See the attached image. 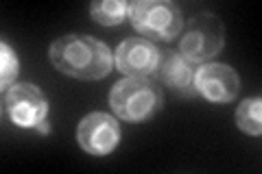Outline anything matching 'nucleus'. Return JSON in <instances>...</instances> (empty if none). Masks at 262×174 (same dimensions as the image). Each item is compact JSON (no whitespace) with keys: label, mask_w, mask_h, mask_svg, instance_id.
<instances>
[{"label":"nucleus","mask_w":262,"mask_h":174,"mask_svg":"<svg viewBox=\"0 0 262 174\" xmlns=\"http://www.w3.org/2000/svg\"><path fill=\"white\" fill-rule=\"evenodd\" d=\"M225 44V29L214 13H196L186 24L179 39V55L188 63H203L221 53Z\"/></svg>","instance_id":"20e7f679"},{"label":"nucleus","mask_w":262,"mask_h":174,"mask_svg":"<svg viewBox=\"0 0 262 174\" xmlns=\"http://www.w3.org/2000/svg\"><path fill=\"white\" fill-rule=\"evenodd\" d=\"M0 85H3V89L7 92L9 87H13V81L15 77H18L20 72V63H18V57H15L13 48L7 44V41H3L0 44Z\"/></svg>","instance_id":"f8f14e48"},{"label":"nucleus","mask_w":262,"mask_h":174,"mask_svg":"<svg viewBox=\"0 0 262 174\" xmlns=\"http://www.w3.org/2000/svg\"><path fill=\"white\" fill-rule=\"evenodd\" d=\"M77 142L88 155H94V157L110 155L120 142V127L116 118L103 111L85 115L79 122Z\"/></svg>","instance_id":"423d86ee"},{"label":"nucleus","mask_w":262,"mask_h":174,"mask_svg":"<svg viewBox=\"0 0 262 174\" xmlns=\"http://www.w3.org/2000/svg\"><path fill=\"white\" fill-rule=\"evenodd\" d=\"M160 57H162V51L153 41L144 37H129L125 41H120L114 61H116L118 72L127 74V77L149 79L158 70Z\"/></svg>","instance_id":"6e6552de"},{"label":"nucleus","mask_w":262,"mask_h":174,"mask_svg":"<svg viewBox=\"0 0 262 174\" xmlns=\"http://www.w3.org/2000/svg\"><path fill=\"white\" fill-rule=\"evenodd\" d=\"M48 57L55 70L81 81L105 79L114 65V55L107 44L81 33H68L55 39Z\"/></svg>","instance_id":"f257e3e1"},{"label":"nucleus","mask_w":262,"mask_h":174,"mask_svg":"<svg viewBox=\"0 0 262 174\" xmlns=\"http://www.w3.org/2000/svg\"><path fill=\"white\" fill-rule=\"evenodd\" d=\"M35 129L39 131V133H44V135H48V133H51V124H48L46 120H44V122H39V124H37V127H35Z\"/></svg>","instance_id":"ddd939ff"},{"label":"nucleus","mask_w":262,"mask_h":174,"mask_svg":"<svg viewBox=\"0 0 262 174\" xmlns=\"http://www.w3.org/2000/svg\"><path fill=\"white\" fill-rule=\"evenodd\" d=\"M236 127L247 135L258 137L262 133V101L260 98H247L236 109Z\"/></svg>","instance_id":"9b49d317"},{"label":"nucleus","mask_w":262,"mask_h":174,"mask_svg":"<svg viewBox=\"0 0 262 174\" xmlns=\"http://www.w3.org/2000/svg\"><path fill=\"white\" fill-rule=\"evenodd\" d=\"M194 89L210 103H232L241 92V79L236 70L225 63H206L194 70Z\"/></svg>","instance_id":"0eeeda50"},{"label":"nucleus","mask_w":262,"mask_h":174,"mask_svg":"<svg viewBox=\"0 0 262 174\" xmlns=\"http://www.w3.org/2000/svg\"><path fill=\"white\" fill-rule=\"evenodd\" d=\"M164 96L153 81L142 77H127L110 89V107L116 118L140 124L151 120L162 109Z\"/></svg>","instance_id":"f03ea898"},{"label":"nucleus","mask_w":262,"mask_h":174,"mask_svg":"<svg viewBox=\"0 0 262 174\" xmlns=\"http://www.w3.org/2000/svg\"><path fill=\"white\" fill-rule=\"evenodd\" d=\"M155 77H158L164 85L170 87L173 92L182 94L186 98H192L196 94L194 89V70L190 68V63L179 53L175 51H166L162 53L158 70H155Z\"/></svg>","instance_id":"1a4fd4ad"},{"label":"nucleus","mask_w":262,"mask_h":174,"mask_svg":"<svg viewBox=\"0 0 262 174\" xmlns=\"http://www.w3.org/2000/svg\"><path fill=\"white\" fill-rule=\"evenodd\" d=\"M129 20L149 41H170L184 29V15L170 0H138L129 5Z\"/></svg>","instance_id":"7ed1b4c3"},{"label":"nucleus","mask_w":262,"mask_h":174,"mask_svg":"<svg viewBox=\"0 0 262 174\" xmlns=\"http://www.w3.org/2000/svg\"><path fill=\"white\" fill-rule=\"evenodd\" d=\"M90 15L103 27H114L129 15V3L125 0H94L90 5Z\"/></svg>","instance_id":"9d476101"},{"label":"nucleus","mask_w":262,"mask_h":174,"mask_svg":"<svg viewBox=\"0 0 262 174\" xmlns=\"http://www.w3.org/2000/svg\"><path fill=\"white\" fill-rule=\"evenodd\" d=\"M5 111L13 124L22 129H35L48 115V101L33 83H20L5 92Z\"/></svg>","instance_id":"39448f33"}]
</instances>
